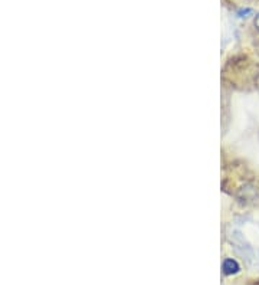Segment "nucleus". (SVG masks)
<instances>
[{
  "label": "nucleus",
  "instance_id": "7ed1b4c3",
  "mask_svg": "<svg viewBox=\"0 0 259 285\" xmlns=\"http://www.w3.org/2000/svg\"><path fill=\"white\" fill-rule=\"evenodd\" d=\"M255 25H256V27L259 29V15L256 16V19H255Z\"/></svg>",
  "mask_w": 259,
  "mask_h": 285
},
{
  "label": "nucleus",
  "instance_id": "f257e3e1",
  "mask_svg": "<svg viewBox=\"0 0 259 285\" xmlns=\"http://www.w3.org/2000/svg\"><path fill=\"white\" fill-rule=\"evenodd\" d=\"M225 275H233V274H238L239 272V264L235 261V259L226 258L224 261V265H222Z\"/></svg>",
  "mask_w": 259,
  "mask_h": 285
},
{
  "label": "nucleus",
  "instance_id": "f03ea898",
  "mask_svg": "<svg viewBox=\"0 0 259 285\" xmlns=\"http://www.w3.org/2000/svg\"><path fill=\"white\" fill-rule=\"evenodd\" d=\"M253 12L252 9H241L238 12V15H239V18H248L249 15H252Z\"/></svg>",
  "mask_w": 259,
  "mask_h": 285
}]
</instances>
